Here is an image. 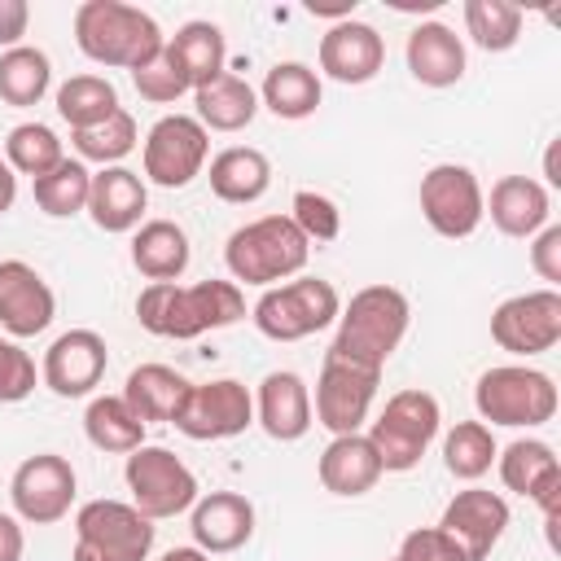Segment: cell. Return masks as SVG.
<instances>
[{
	"label": "cell",
	"instance_id": "6da1fadb",
	"mask_svg": "<svg viewBox=\"0 0 561 561\" xmlns=\"http://www.w3.org/2000/svg\"><path fill=\"white\" fill-rule=\"evenodd\" d=\"M245 316V298L232 280H197V285H175V280H158L145 285L136 298V320L153 333V337H202L206 329H224L237 324Z\"/></svg>",
	"mask_w": 561,
	"mask_h": 561
},
{
	"label": "cell",
	"instance_id": "7a4b0ae2",
	"mask_svg": "<svg viewBox=\"0 0 561 561\" xmlns=\"http://www.w3.org/2000/svg\"><path fill=\"white\" fill-rule=\"evenodd\" d=\"M75 44L88 61L123 66V70H140L158 61L167 48L162 26L145 9L123 0H83L75 9Z\"/></svg>",
	"mask_w": 561,
	"mask_h": 561
},
{
	"label": "cell",
	"instance_id": "3957f363",
	"mask_svg": "<svg viewBox=\"0 0 561 561\" xmlns=\"http://www.w3.org/2000/svg\"><path fill=\"white\" fill-rule=\"evenodd\" d=\"M408 320H412V307L394 285H368L346 302V311H337V337L329 351L381 373L394 346L403 342Z\"/></svg>",
	"mask_w": 561,
	"mask_h": 561
},
{
	"label": "cell",
	"instance_id": "277c9868",
	"mask_svg": "<svg viewBox=\"0 0 561 561\" xmlns=\"http://www.w3.org/2000/svg\"><path fill=\"white\" fill-rule=\"evenodd\" d=\"M311 241L298 232L289 215H263L245 228H237L224 245L228 272L245 285H272L285 276H298L307 267Z\"/></svg>",
	"mask_w": 561,
	"mask_h": 561
},
{
	"label": "cell",
	"instance_id": "5b68a950",
	"mask_svg": "<svg viewBox=\"0 0 561 561\" xmlns=\"http://www.w3.org/2000/svg\"><path fill=\"white\" fill-rule=\"evenodd\" d=\"M438 399L430 390H399L386 399L381 416L368 430V443L381 460V469L390 473H408L421 465V456L430 451V443L438 438Z\"/></svg>",
	"mask_w": 561,
	"mask_h": 561
},
{
	"label": "cell",
	"instance_id": "8992f818",
	"mask_svg": "<svg viewBox=\"0 0 561 561\" xmlns=\"http://www.w3.org/2000/svg\"><path fill=\"white\" fill-rule=\"evenodd\" d=\"M153 548V522L123 500H88L75 513L70 561H145Z\"/></svg>",
	"mask_w": 561,
	"mask_h": 561
},
{
	"label": "cell",
	"instance_id": "52a82bcc",
	"mask_svg": "<svg viewBox=\"0 0 561 561\" xmlns=\"http://www.w3.org/2000/svg\"><path fill=\"white\" fill-rule=\"evenodd\" d=\"M473 403H478L482 421H491V425H513V430L526 425L530 430V425H543L557 416V386L539 368L500 364L478 377Z\"/></svg>",
	"mask_w": 561,
	"mask_h": 561
},
{
	"label": "cell",
	"instance_id": "ba28073f",
	"mask_svg": "<svg viewBox=\"0 0 561 561\" xmlns=\"http://www.w3.org/2000/svg\"><path fill=\"white\" fill-rule=\"evenodd\" d=\"M337 311H342V298L329 280L298 276V280H285V285L267 289L254 302V324L272 342H302V337L320 333L324 324H333Z\"/></svg>",
	"mask_w": 561,
	"mask_h": 561
},
{
	"label": "cell",
	"instance_id": "9c48e42d",
	"mask_svg": "<svg viewBox=\"0 0 561 561\" xmlns=\"http://www.w3.org/2000/svg\"><path fill=\"white\" fill-rule=\"evenodd\" d=\"M123 478H127L131 504L149 522L175 517V513L197 504V478L171 447H136V451H127Z\"/></svg>",
	"mask_w": 561,
	"mask_h": 561
},
{
	"label": "cell",
	"instance_id": "30bf717a",
	"mask_svg": "<svg viewBox=\"0 0 561 561\" xmlns=\"http://www.w3.org/2000/svg\"><path fill=\"white\" fill-rule=\"evenodd\" d=\"M377 381H381V373L324 351L320 381H316V421L324 430H333V438L337 434H359V425L368 421Z\"/></svg>",
	"mask_w": 561,
	"mask_h": 561
},
{
	"label": "cell",
	"instance_id": "8fae6325",
	"mask_svg": "<svg viewBox=\"0 0 561 561\" xmlns=\"http://www.w3.org/2000/svg\"><path fill=\"white\" fill-rule=\"evenodd\" d=\"M421 215L438 237H451V241L469 237L486 215V202H482V188H478L473 171L456 167V162L430 167L421 175Z\"/></svg>",
	"mask_w": 561,
	"mask_h": 561
},
{
	"label": "cell",
	"instance_id": "7c38bea8",
	"mask_svg": "<svg viewBox=\"0 0 561 561\" xmlns=\"http://www.w3.org/2000/svg\"><path fill=\"white\" fill-rule=\"evenodd\" d=\"M491 337L508 355H543L561 342V294L530 289L491 311Z\"/></svg>",
	"mask_w": 561,
	"mask_h": 561
},
{
	"label": "cell",
	"instance_id": "4fadbf2b",
	"mask_svg": "<svg viewBox=\"0 0 561 561\" xmlns=\"http://www.w3.org/2000/svg\"><path fill=\"white\" fill-rule=\"evenodd\" d=\"M9 500H13V513L22 522H31V526L61 522L70 513V504H75V469H70V460L57 456V451L26 456L13 469Z\"/></svg>",
	"mask_w": 561,
	"mask_h": 561
},
{
	"label": "cell",
	"instance_id": "5bb4252c",
	"mask_svg": "<svg viewBox=\"0 0 561 561\" xmlns=\"http://www.w3.org/2000/svg\"><path fill=\"white\" fill-rule=\"evenodd\" d=\"M250 421H254L250 390L232 377H219V381H206V386H188L171 425L180 434L197 438V443H215V438H237Z\"/></svg>",
	"mask_w": 561,
	"mask_h": 561
},
{
	"label": "cell",
	"instance_id": "9a60e30c",
	"mask_svg": "<svg viewBox=\"0 0 561 561\" xmlns=\"http://www.w3.org/2000/svg\"><path fill=\"white\" fill-rule=\"evenodd\" d=\"M206 127L188 114H167L145 136V175L162 188H184L206 162Z\"/></svg>",
	"mask_w": 561,
	"mask_h": 561
},
{
	"label": "cell",
	"instance_id": "2e32d148",
	"mask_svg": "<svg viewBox=\"0 0 561 561\" xmlns=\"http://www.w3.org/2000/svg\"><path fill=\"white\" fill-rule=\"evenodd\" d=\"M504 526H508V504H504V495L482 491V486L456 491V500L443 508V522H438V530L465 552V561H486L491 548L500 543Z\"/></svg>",
	"mask_w": 561,
	"mask_h": 561
},
{
	"label": "cell",
	"instance_id": "e0dca14e",
	"mask_svg": "<svg viewBox=\"0 0 561 561\" xmlns=\"http://www.w3.org/2000/svg\"><path fill=\"white\" fill-rule=\"evenodd\" d=\"M110 364V346L92 329H70L44 351V386L61 399H79L92 386H101Z\"/></svg>",
	"mask_w": 561,
	"mask_h": 561
},
{
	"label": "cell",
	"instance_id": "ac0fdd59",
	"mask_svg": "<svg viewBox=\"0 0 561 561\" xmlns=\"http://www.w3.org/2000/svg\"><path fill=\"white\" fill-rule=\"evenodd\" d=\"M53 316H57V298L48 280L22 259H4L0 263V329L13 337H35L53 324Z\"/></svg>",
	"mask_w": 561,
	"mask_h": 561
},
{
	"label": "cell",
	"instance_id": "d6986e66",
	"mask_svg": "<svg viewBox=\"0 0 561 561\" xmlns=\"http://www.w3.org/2000/svg\"><path fill=\"white\" fill-rule=\"evenodd\" d=\"M386 66V44L377 26L342 18L320 35V70L337 83H368Z\"/></svg>",
	"mask_w": 561,
	"mask_h": 561
},
{
	"label": "cell",
	"instance_id": "ffe728a7",
	"mask_svg": "<svg viewBox=\"0 0 561 561\" xmlns=\"http://www.w3.org/2000/svg\"><path fill=\"white\" fill-rule=\"evenodd\" d=\"M500 478H504V486H508V491H517V495L535 500V504L543 508L548 526L557 522L561 465H557V456H552V447H548V443H539V438H517V443H508V447H504V456H500Z\"/></svg>",
	"mask_w": 561,
	"mask_h": 561
},
{
	"label": "cell",
	"instance_id": "44dd1931",
	"mask_svg": "<svg viewBox=\"0 0 561 561\" xmlns=\"http://www.w3.org/2000/svg\"><path fill=\"white\" fill-rule=\"evenodd\" d=\"M149 206L145 180L127 167H101L88 188V215L101 232H131Z\"/></svg>",
	"mask_w": 561,
	"mask_h": 561
},
{
	"label": "cell",
	"instance_id": "7402d4cb",
	"mask_svg": "<svg viewBox=\"0 0 561 561\" xmlns=\"http://www.w3.org/2000/svg\"><path fill=\"white\" fill-rule=\"evenodd\" d=\"M188 530L202 552H232L254 535V504L237 491H210L193 504Z\"/></svg>",
	"mask_w": 561,
	"mask_h": 561
},
{
	"label": "cell",
	"instance_id": "603a6c76",
	"mask_svg": "<svg viewBox=\"0 0 561 561\" xmlns=\"http://www.w3.org/2000/svg\"><path fill=\"white\" fill-rule=\"evenodd\" d=\"M162 61L197 92L206 88L210 79L224 75V61H228V48H224V31L215 22H184L167 48H162Z\"/></svg>",
	"mask_w": 561,
	"mask_h": 561
},
{
	"label": "cell",
	"instance_id": "cb8c5ba5",
	"mask_svg": "<svg viewBox=\"0 0 561 561\" xmlns=\"http://www.w3.org/2000/svg\"><path fill=\"white\" fill-rule=\"evenodd\" d=\"M259 425L267 430V438L276 443H294L311 430V394L307 381L298 373H267L259 386Z\"/></svg>",
	"mask_w": 561,
	"mask_h": 561
},
{
	"label": "cell",
	"instance_id": "d4e9b609",
	"mask_svg": "<svg viewBox=\"0 0 561 561\" xmlns=\"http://www.w3.org/2000/svg\"><path fill=\"white\" fill-rule=\"evenodd\" d=\"M408 70L425 88H451L465 75V44L443 22H421L408 35Z\"/></svg>",
	"mask_w": 561,
	"mask_h": 561
},
{
	"label": "cell",
	"instance_id": "484cf974",
	"mask_svg": "<svg viewBox=\"0 0 561 561\" xmlns=\"http://www.w3.org/2000/svg\"><path fill=\"white\" fill-rule=\"evenodd\" d=\"M381 460L368 443V434H337L324 451H320V482L333 495H364L377 486L381 478Z\"/></svg>",
	"mask_w": 561,
	"mask_h": 561
},
{
	"label": "cell",
	"instance_id": "4316f807",
	"mask_svg": "<svg viewBox=\"0 0 561 561\" xmlns=\"http://www.w3.org/2000/svg\"><path fill=\"white\" fill-rule=\"evenodd\" d=\"M548 188L530 175H504L491 188V224L504 237H535L548 224Z\"/></svg>",
	"mask_w": 561,
	"mask_h": 561
},
{
	"label": "cell",
	"instance_id": "83f0119b",
	"mask_svg": "<svg viewBox=\"0 0 561 561\" xmlns=\"http://www.w3.org/2000/svg\"><path fill=\"white\" fill-rule=\"evenodd\" d=\"M131 263L136 272L158 285V280H180L188 267V237L180 224L171 219H149L140 224V232L131 237Z\"/></svg>",
	"mask_w": 561,
	"mask_h": 561
},
{
	"label": "cell",
	"instance_id": "f1b7e54d",
	"mask_svg": "<svg viewBox=\"0 0 561 561\" xmlns=\"http://www.w3.org/2000/svg\"><path fill=\"white\" fill-rule=\"evenodd\" d=\"M267 184H272V162L250 145H232L210 158V193L219 202H232V206L259 202Z\"/></svg>",
	"mask_w": 561,
	"mask_h": 561
},
{
	"label": "cell",
	"instance_id": "f546056e",
	"mask_svg": "<svg viewBox=\"0 0 561 561\" xmlns=\"http://www.w3.org/2000/svg\"><path fill=\"white\" fill-rule=\"evenodd\" d=\"M193 381H184L175 368L167 364H140L127 373V386H123V403L149 425V421H175L184 394H188Z\"/></svg>",
	"mask_w": 561,
	"mask_h": 561
},
{
	"label": "cell",
	"instance_id": "4dcf8cb0",
	"mask_svg": "<svg viewBox=\"0 0 561 561\" xmlns=\"http://www.w3.org/2000/svg\"><path fill=\"white\" fill-rule=\"evenodd\" d=\"M193 96H197V123L210 131H241V127H250V118L259 110L254 88L228 70L219 79H210L206 88H197Z\"/></svg>",
	"mask_w": 561,
	"mask_h": 561
},
{
	"label": "cell",
	"instance_id": "1f68e13d",
	"mask_svg": "<svg viewBox=\"0 0 561 561\" xmlns=\"http://www.w3.org/2000/svg\"><path fill=\"white\" fill-rule=\"evenodd\" d=\"M263 105L276 118H307L320 105V79L302 61H276L263 79Z\"/></svg>",
	"mask_w": 561,
	"mask_h": 561
},
{
	"label": "cell",
	"instance_id": "d6a6232c",
	"mask_svg": "<svg viewBox=\"0 0 561 561\" xmlns=\"http://www.w3.org/2000/svg\"><path fill=\"white\" fill-rule=\"evenodd\" d=\"M83 430L101 451H136L145 447V421L123 403V394H101L83 412Z\"/></svg>",
	"mask_w": 561,
	"mask_h": 561
},
{
	"label": "cell",
	"instance_id": "836d02e7",
	"mask_svg": "<svg viewBox=\"0 0 561 561\" xmlns=\"http://www.w3.org/2000/svg\"><path fill=\"white\" fill-rule=\"evenodd\" d=\"M118 110V92L110 79L101 75H75L57 88V114L70 123V131H83V127H96L105 123L110 114Z\"/></svg>",
	"mask_w": 561,
	"mask_h": 561
},
{
	"label": "cell",
	"instance_id": "e575fe53",
	"mask_svg": "<svg viewBox=\"0 0 561 561\" xmlns=\"http://www.w3.org/2000/svg\"><path fill=\"white\" fill-rule=\"evenodd\" d=\"M48 83H53V66H48V57L39 48L18 44V48H9L0 57V101L35 105L48 92Z\"/></svg>",
	"mask_w": 561,
	"mask_h": 561
},
{
	"label": "cell",
	"instance_id": "d590c367",
	"mask_svg": "<svg viewBox=\"0 0 561 561\" xmlns=\"http://www.w3.org/2000/svg\"><path fill=\"white\" fill-rule=\"evenodd\" d=\"M88 188H92V171L75 158L57 162L48 175L35 180V206L53 219H66V215H79L88 210Z\"/></svg>",
	"mask_w": 561,
	"mask_h": 561
},
{
	"label": "cell",
	"instance_id": "8d00e7d4",
	"mask_svg": "<svg viewBox=\"0 0 561 561\" xmlns=\"http://www.w3.org/2000/svg\"><path fill=\"white\" fill-rule=\"evenodd\" d=\"M4 162H9L18 175L39 180V175H48L57 162H66V153H61V140H57L53 127H44V123H18V127L9 131V140H4Z\"/></svg>",
	"mask_w": 561,
	"mask_h": 561
},
{
	"label": "cell",
	"instance_id": "74e56055",
	"mask_svg": "<svg viewBox=\"0 0 561 561\" xmlns=\"http://www.w3.org/2000/svg\"><path fill=\"white\" fill-rule=\"evenodd\" d=\"M469 39L486 53H508L522 35V9L508 0H465Z\"/></svg>",
	"mask_w": 561,
	"mask_h": 561
},
{
	"label": "cell",
	"instance_id": "f35d334b",
	"mask_svg": "<svg viewBox=\"0 0 561 561\" xmlns=\"http://www.w3.org/2000/svg\"><path fill=\"white\" fill-rule=\"evenodd\" d=\"M500 456L495 438H491V425L486 421H460L447 438H443V460H447V473L473 482L491 469V460Z\"/></svg>",
	"mask_w": 561,
	"mask_h": 561
},
{
	"label": "cell",
	"instance_id": "ab89813d",
	"mask_svg": "<svg viewBox=\"0 0 561 561\" xmlns=\"http://www.w3.org/2000/svg\"><path fill=\"white\" fill-rule=\"evenodd\" d=\"M70 145L79 149V158L101 162V167H114L118 158H127V153L136 149V118L118 105L105 123L83 127V131H70Z\"/></svg>",
	"mask_w": 561,
	"mask_h": 561
},
{
	"label": "cell",
	"instance_id": "60d3db41",
	"mask_svg": "<svg viewBox=\"0 0 561 561\" xmlns=\"http://www.w3.org/2000/svg\"><path fill=\"white\" fill-rule=\"evenodd\" d=\"M289 219L298 224V232L307 241H333L342 232V210L333 206V197L316 193V188H298L294 193V206H289Z\"/></svg>",
	"mask_w": 561,
	"mask_h": 561
},
{
	"label": "cell",
	"instance_id": "b9f144b4",
	"mask_svg": "<svg viewBox=\"0 0 561 561\" xmlns=\"http://www.w3.org/2000/svg\"><path fill=\"white\" fill-rule=\"evenodd\" d=\"M31 390H35V359L18 342L0 337V403H22Z\"/></svg>",
	"mask_w": 561,
	"mask_h": 561
},
{
	"label": "cell",
	"instance_id": "7bdbcfd3",
	"mask_svg": "<svg viewBox=\"0 0 561 561\" xmlns=\"http://www.w3.org/2000/svg\"><path fill=\"white\" fill-rule=\"evenodd\" d=\"M394 561H465V552H460L438 526H421V530L403 535Z\"/></svg>",
	"mask_w": 561,
	"mask_h": 561
},
{
	"label": "cell",
	"instance_id": "ee69618b",
	"mask_svg": "<svg viewBox=\"0 0 561 561\" xmlns=\"http://www.w3.org/2000/svg\"><path fill=\"white\" fill-rule=\"evenodd\" d=\"M131 83H136V92H140L145 101H153V105H167V101H175V96L188 92V83H184L162 57L149 61V66H140V70H131Z\"/></svg>",
	"mask_w": 561,
	"mask_h": 561
},
{
	"label": "cell",
	"instance_id": "f6af8a7d",
	"mask_svg": "<svg viewBox=\"0 0 561 561\" xmlns=\"http://www.w3.org/2000/svg\"><path fill=\"white\" fill-rule=\"evenodd\" d=\"M530 267H535L548 285H561V224H548V228L535 232Z\"/></svg>",
	"mask_w": 561,
	"mask_h": 561
},
{
	"label": "cell",
	"instance_id": "bcb514c9",
	"mask_svg": "<svg viewBox=\"0 0 561 561\" xmlns=\"http://www.w3.org/2000/svg\"><path fill=\"white\" fill-rule=\"evenodd\" d=\"M26 22H31L26 0H0V44L18 48V39L26 35Z\"/></svg>",
	"mask_w": 561,
	"mask_h": 561
},
{
	"label": "cell",
	"instance_id": "7dc6e473",
	"mask_svg": "<svg viewBox=\"0 0 561 561\" xmlns=\"http://www.w3.org/2000/svg\"><path fill=\"white\" fill-rule=\"evenodd\" d=\"M22 548H26V539H22L18 517L0 513V561H22Z\"/></svg>",
	"mask_w": 561,
	"mask_h": 561
},
{
	"label": "cell",
	"instance_id": "c3c4849f",
	"mask_svg": "<svg viewBox=\"0 0 561 561\" xmlns=\"http://www.w3.org/2000/svg\"><path fill=\"white\" fill-rule=\"evenodd\" d=\"M13 197H18V175L9 162H0V215L13 206Z\"/></svg>",
	"mask_w": 561,
	"mask_h": 561
},
{
	"label": "cell",
	"instance_id": "681fc988",
	"mask_svg": "<svg viewBox=\"0 0 561 561\" xmlns=\"http://www.w3.org/2000/svg\"><path fill=\"white\" fill-rule=\"evenodd\" d=\"M162 561H210V557H206L202 548H171Z\"/></svg>",
	"mask_w": 561,
	"mask_h": 561
},
{
	"label": "cell",
	"instance_id": "f907efd6",
	"mask_svg": "<svg viewBox=\"0 0 561 561\" xmlns=\"http://www.w3.org/2000/svg\"><path fill=\"white\" fill-rule=\"evenodd\" d=\"M543 171H548V180H552V184H561V175H557V145L548 149V158H543Z\"/></svg>",
	"mask_w": 561,
	"mask_h": 561
}]
</instances>
